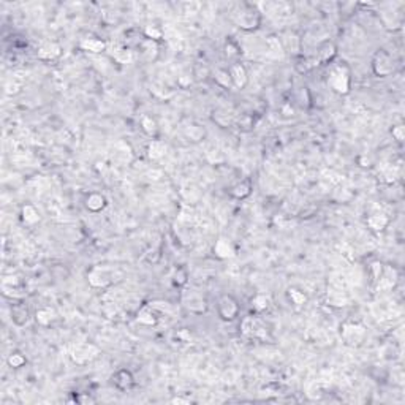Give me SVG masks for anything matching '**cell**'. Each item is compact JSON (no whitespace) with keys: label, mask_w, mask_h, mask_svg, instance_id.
Wrapping results in <instances>:
<instances>
[{"label":"cell","mask_w":405,"mask_h":405,"mask_svg":"<svg viewBox=\"0 0 405 405\" xmlns=\"http://www.w3.org/2000/svg\"><path fill=\"white\" fill-rule=\"evenodd\" d=\"M328 84L334 92L340 95H345L350 92L352 86V73L345 62L334 63L328 73Z\"/></svg>","instance_id":"obj_1"},{"label":"cell","mask_w":405,"mask_h":405,"mask_svg":"<svg viewBox=\"0 0 405 405\" xmlns=\"http://www.w3.org/2000/svg\"><path fill=\"white\" fill-rule=\"evenodd\" d=\"M340 336L344 339V344L348 347H360L364 339L367 336V329L361 323H356V321H345V323L340 326Z\"/></svg>","instance_id":"obj_2"},{"label":"cell","mask_w":405,"mask_h":405,"mask_svg":"<svg viewBox=\"0 0 405 405\" xmlns=\"http://www.w3.org/2000/svg\"><path fill=\"white\" fill-rule=\"evenodd\" d=\"M233 19H234V22H236V25L239 27V29L250 32V30H255V29H258V27H260L261 16L252 5L244 3L241 6V11L234 13Z\"/></svg>","instance_id":"obj_3"},{"label":"cell","mask_w":405,"mask_h":405,"mask_svg":"<svg viewBox=\"0 0 405 405\" xmlns=\"http://www.w3.org/2000/svg\"><path fill=\"white\" fill-rule=\"evenodd\" d=\"M372 71L375 76L386 78L394 71V60L385 49H379L372 59Z\"/></svg>","instance_id":"obj_4"},{"label":"cell","mask_w":405,"mask_h":405,"mask_svg":"<svg viewBox=\"0 0 405 405\" xmlns=\"http://www.w3.org/2000/svg\"><path fill=\"white\" fill-rule=\"evenodd\" d=\"M217 312L222 320L233 321L237 318L241 309H239V304L233 296H229V294H222L217 301Z\"/></svg>","instance_id":"obj_5"},{"label":"cell","mask_w":405,"mask_h":405,"mask_svg":"<svg viewBox=\"0 0 405 405\" xmlns=\"http://www.w3.org/2000/svg\"><path fill=\"white\" fill-rule=\"evenodd\" d=\"M111 383L114 385L116 390L125 393L135 386V377L128 369H119L111 375Z\"/></svg>","instance_id":"obj_6"},{"label":"cell","mask_w":405,"mask_h":405,"mask_svg":"<svg viewBox=\"0 0 405 405\" xmlns=\"http://www.w3.org/2000/svg\"><path fill=\"white\" fill-rule=\"evenodd\" d=\"M11 320L16 326H25L30 320V309L24 301H17L11 306Z\"/></svg>","instance_id":"obj_7"},{"label":"cell","mask_w":405,"mask_h":405,"mask_svg":"<svg viewBox=\"0 0 405 405\" xmlns=\"http://www.w3.org/2000/svg\"><path fill=\"white\" fill-rule=\"evenodd\" d=\"M98 350L94 345H78L73 348L71 358L76 364H86L97 356Z\"/></svg>","instance_id":"obj_8"},{"label":"cell","mask_w":405,"mask_h":405,"mask_svg":"<svg viewBox=\"0 0 405 405\" xmlns=\"http://www.w3.org/2000/svg\"><path fill=\"white\" fill-rule=\"evenodd\" d=\"M228 73H229V78H231L233 86H236L237 89H242V87L247 86L248 73H247V68L242 65L241 62L233 63V65L228 68Z\"/></svg>","instance_id":"obj_9"},{"label":"cell","mask_w":405,"mask_h":405,"mask_svg":"<svg viewBox=\"0 0 405 405\" xmlns=\"http://www.w3.org/2000/svg\"><path fill=\"white\" fill-rule=\"evenodd\" d=\"M62 56V48L59 43H54V41H49V43H44L38 48V52H36V57L43 62H51V60H56Z\"/></svg>","instance_id":"obj_10"},{"label":"cell","mask_w":405,"mask_h":405,"mask_svg":"<svg viewBox=\"0 0 405 405\" xmlns=\"http://www.w3.org/2000/svg\"><path fill=\"white\" fill-rule=\"evenodd\" d=\"M337 56V48L333 41H325L323 44L320 46L318 49V56H317V62L318 63H333V60Z\"/></svg>","instance_id":"obj_11"},{"label":"cell","mask_w":405,"mask_h":405,"mask_svg":"<svg viewBox=\"0 0 405 405\" xmlns=\"http://www.w3.org/2000/svg\"><path fill=\"white\" fill-rule=\"evenodd\" d=\"M108 204L106 201V197L101 195V193H89L87 198H86V207L90 210V212H100V210H103Z\"/></svg>","instance_id":"obj_12"},{"label":"cell","mask_w":405,"mask_h":405,"mask_svg":"<svg viewBox=\"0 0 405 405\" xmlns=\"http://www.w3.org/2000/svg\"><path fill=\"white\" fill-rule=\"evenodd\" d=\"M229 193H231V197L236 198V200H244L247 197H250V193H252V182L248 181V179H244L241 182H237Z\"/></svg>","instance_id":"obj_13"},{"label":"cell","mask_w":405,"mask_h":405,"mask_svg":"<svg viewBox=\"0 0 405 405\" xmlns=\"http://www.w3.org/2000/svg\"><path fill=\"white\" fill-rule=\"evenodd\" d=\"M388 223H390V218L383 212H375L367 217V225H369V228L374 229V231H382V229L388 226Z\"/></svg>","instance_id":"obj_14"},{"label":"cell","mask_w":405,"mask_h":405,"mask_svg":"<svg viewBox=\"0 0 405 405\" xmlns=\"http://www.w3.org/2000/svg\"><path fill=\"white\" fill-rule=\"evenodd\" d=\"M89 283L92 287H97V288H105L108 287L111 280L108 279V275L105 271H100V269H94L90 274H89Z\"/></svg>","instance_id":"obj_15"},{"label":"cell","mask_w":405,"mask_h":405,"mask_svg":"<svg viewBox=\"0 0 405 405\" xmlns=\"http://www.w3.org/2000/svg\"><path fill=\"white\" fill-rule=\"evenodd\" d=\"M81 48L89 52H103L106 49V41L100 40V38H86L81 43Z\"/></svg>","instance_id":"obj_16"},{"label":"cell","mask_w":405,"mask_h":405,"mask_svg":"<svg viewBox=\"0 0 405 405\" xmlns=\"http://www.w3.org/2000/svg\"><path fill=\"white\" fill-rule=\"evenodd\" d=\"M138 321H140L141 325H146V326H154V325H157V315H155V312L151 309V307H143L140 310V314H138Z\"/></svg>","instance_id":"obj_17"},{"label":"cell","mask_w":405,"mask_h":405,"mask_svg":"<svg viewBox=\"0 0 405 405\" xmlns=\"http://www.w3.org/2000/svg\"><path fill=\"white\" fill-rule=\"evenodd\" d=\"M141 128H143V132L151 138H155L159 135V124L155 122V119L151 116H144L141 119Z\"/></svg>","instance_id":"obj_18"},{"label":"cell","mask_w":405,"mask_h":405,"mask_svg":"<svg viewBox=\"0 0 405 405\" xmlns=\"http://www.w3.org/2000/svg\"><path fill=\"white\" fill-rule=\"evenodd\" d=\"M21 218H22V222L25 225H35L36 222L40 220V214L36 212V209L30 204H27L22 207L21 210Z\"/></svg>","instance_id":"obj_19"},{"label":"cell","mask_w":405,"mask_h":405,"mask_svg":"<svg viewBox=\"0 0 405 405\" xmlns=\"http://www.w3.org/2000/svg\"><path fill=\"white\" fill-rule=\"evenodd\" d=\"M214 252L217 256H220V258H228V256L233 255V247L226 239H218L215 247H214Z\"/></svg>","instance_id":"obj_20"},{"label":"cell","mask_w":405,"mask_h":405,"mask_svg":"<svg viewBox=\"0 0 405 405\" xmlns=\"http://www.w3.org/2000/svg\"><path fill=\"white\" fill-rule=\"evenodd\" d=\"M165 151H167V147H165V144L162 143V141H157V140H154L151 144H149V147H147V155H149L151 159H160V157H163V154H165Z\"/></svg>","instance_id":"obj_21"},{"label":"cell","mask_w":405,"mask_h":405,"mask_svg":"<svg viewBox=\"0 0 405 405\" xmlns=\"http://www.w3.org/2000/svg\"><path fill=\"white\" fill-rule=\"evenodd\" d=\"M269 304H271V299H269V296H266V294H256V296L252 299V307L256 314L264 312L269 307Z\"/></svg>","instance_id":"obj_22"},{"label":"cell","mask_w":405,"mask_h":405,"mask_svg":"<svg viewBox=\"0 0 405 405\" xmlns=\"http://www.w3.org/2000/svg\"><path fill=\"white\" fill-rule=\"evenodd\" d=\"M6 363H8V366L11 367V369H21V367L27 363V360H25V356L21 352H13L10 356H8Z\"/></svg>","instance_id":"obj_23"},{"label":"cell","mask_w":405,"mask_h":405,"mask_svg":"<svg viewBox=\"0 0 405 405\" xmlns=\"http://www.w3.org/2000/svg\"><path fill=\"white\" fill-rule=\"evenodd\" d=\"M288 298L293 304H296V306H304V304L307 302V296L304 294L301 290H296V288H290L288 290Z\"/></svg>","instance_id":"obj_24"},{"label":"cell","mask_w":405,"mask_h":405,"mask_svg":"<svg viewBox=\"0 0 405 405\" xmlns=\"http://www.w3.org/2000/svg\"><path fill=\"white\" fill-rule=\"evenodd\" d=\"M51 315H52L51 309H41L36 312V321L43 326H48V325H51V320H52Z\"/></svg>","instance_id":"obj_25"},{"label":"cell","mask_w":405,"mask_h":405,"mask_svg":"<svg viewBox=\"0 0 405 405\" xmlns=\"http://www.w3.org/2000/svg\"><path fill=\"white\" fill-rule=\"evenodd\" d=\"M215 81H217V84H220L222 87H228L229 84H233L231 78H229L228 70H218V71H215Z\"/></svg>","instance_id":"obj_26"},{"label":"cell","mask_w":405,"mask_h":405,"mask_svg":"<svg viewBox=\"0 0 405 405\" xmlns=\"http://www.w3.org/2000/svg\"><path fill=\"white\" fill-rule=\"evenodd\" d=\"M225 49H226V56L228 57H237L239 54H241V48H239L237 43H234L233 40H228L226 41Z\"/></svg>","instance_id":"obj_27"},{"label":"cell","mask_w":405,"mask_h":405,"mask_svg":"<svg viewBox=\"0 0 405 405\" xmlns=\"http://www.w3.org/2000/svg\"><path fill=\"white\" fill-rule=\"evenodd\" d=\"M173 280L176 285H186L187 283V272L184 269H178L176 272H174Z\"/></svg>","instance_id":"obj_28"},{"label":"cell","mask_w":405,"mask_h":405,"mask_svg":"<svg viewBox=\"0 0 405 405\" xmlns=\"http://www.w3.org/2000/svg\"><path fill=\"white\" fill-rule=\"evenodd\" d=\"M393 136H394L398 141H402V140H404V127H402V125L394 127V128H393Z\"/></svg>","instance_id":"obj_29"}]
</instances>
